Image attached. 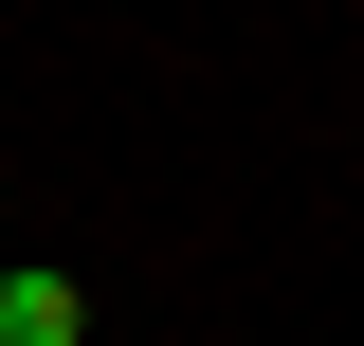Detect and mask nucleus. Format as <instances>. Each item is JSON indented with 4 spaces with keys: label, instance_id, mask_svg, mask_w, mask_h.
Here are the masks:
<instances>
[{
    "label": "nucleus",
    "instance_id": "1",
    "mask_svg": "<svg viewBox=\"0 0 364 346\" xmlns=\"http://www.w3.org/2000/svg\"><path fill=\"white\" fill-rule=\"evenodd\" d=\"M73 328H91L73 273H55V256H0V346H73Z\"/></svg>",
    "mask_w": 364,
    "mask_h": 346
}]
</instances>
